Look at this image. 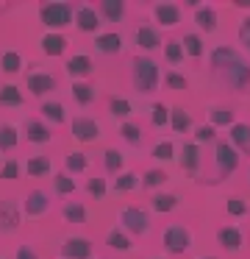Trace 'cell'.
Returning a JSON list of instances; mask_svg holds the SVG:
<instances>
[{"mask_svg":"<svg viewBox=\"0 0 250 259\" xmlns=\"http://www.w3.org/2000/svg\"><path fill=\"white\" fill-rule=\"evenodd\" d=\"M209 64H211V75H214L222 87H228L231 92H247L250 62L242 59L239 51H233V48H228V45H220V48L211 51Z\"/></svg>","mask_w":250,"mask_h":259,"instance_id":"6da1fadb","label":"cell"},{"mask_svg":"<svg viewBox=\"0 0 250 259\" xmlns=\"http://www.w3.org/2000/svg\"><path fill=\"white\" fill-rule=\"evenodd\" d=\"M239 162H242V156L236 148L228 140H217L211 148V170L200 179V184H222L239 170Z\"/></svg>","mask_w":250,"mask_h":259,"instance_id":"7a4b0ae2","label":"cell"},{"mask_svg":"<svg viewBox=\"0 0 250 259\" xmlns=\"http://www.w3.org/2000/svg\"><path fill=\"white\" fill-rule=\"evenodd\" d=\"M131 84L139 95H153L161 84V70L150 56H136L131 62Z\"/></svg>","mask_w":250,"mask_h":259,"instance_id":"3957f363","label":"cell"},{"mask_svg":"<svg viewBox=\"0 0 250 259\" xmlns=\"http://www.w3.org/2000/svg\"><path fill=\"white\" fill-rule=\"evenodd\" d=\"M72 17H75V3H42L39 6V20L50 28V34H59L61 28L72 25Z\"/></svg>","mask_w":250,"mask_h":259,"instance_id":"277c9868","label":"cell"},{"mask_svg":"<svg viewBox=\"0 0 250 259\" xmlns=\"http://www.w3.org/2000/svg\"><path fill=\"white\" fill-rule=\"evenodd\" d=\"M117 220H120V229L125 234H136V237L150 234V214L139 206H122Z\"/></svg>","mask_w":250,"mask_h":259,"instance_id":"5b68a950","label":"cell"},{"mask_svg":"<svg viewBox=\"0 0 250 259\" xmlns=\"http://www.w3.org/2000/svg\"><path fill=\"white\" fill-rule=\"evenodd\" d=\"M161 242H164V248L170 253H183L192 248V231L186 229L183 223H170L164 229V234H161Z\"/></svg>","mask_w":250,"mask_h":259,"instance_id":"8992f818","label":"cell"},{"mask_svg":"<svg viewBox=\"0 0 250 259\" xmlns=\"http://www.w3.org/2000/svg\"><path fill=\"white\" fill-rule=\"evenodd\" d=\"M70 131L78 142H83V145H92V142H97L100 137H103V125L94 117H89V114H78L70 123Z\"/></svg>","mask_w":250,"mask_h":259,"instance_id":"52a82bcc","label":"cell"},{"mask_svg":"<svg viewBox=\"0 0 250 259\" xmlns=\"http://www.w3.org/2000/svg\"><path fill=\"white\" fill-rule=\"evenodd\" d=\"M25 84H28V90H31V95L44 98L47 92L56 90V84H59V81H56L53 73L42 70L39 64H31V70H28V75H25Z\"/></svg>","mask_w":250,"mask_h":259,"instance_id":"ba28073f","label":"cell"},{"mask_svg":"<svg viewBox=\"0 0 250 259\" xmlns=\"http://www.w3.org/2000/svg\"><path fill=\"white\" fill-rule=\"evenodd\" d=\"M181 170L189 173L194 181L200 179V173H203V151H200L197 142H183V148H181Z\"/></svg>","mask_w":250,"mask_h":259,"instance_id":"9c48e42d","label":"cell"},{"mask_svg":"<svg viewBox=\"0 0 250 259\" xmlns=\"http://www.w3.org/2000/svg\"><path fill=\"white\" fill-rule=\"evenodd\" d=\"M20 229V203L14 198H0V237H9Z\"/></svg>","mask_w":250,"mask_h":259,"instance_id":"30bf717a","label":"cell"},{"mask_svg":"<svg viewBox=\"0 0 250 259\" xmlns=\"http://www.w3.org/2000/svg\"><path fill=\"white\" fill-rule=\"evenodd\" d=\"M75 25L78 31H83V34H97V28L103 25V20H100L97 9L92 6V3H78L75 6Z\"/></svg>","mask_w":250,"mask_h":259,"instance_id":"8fae6325","label":"cell"},{"mask_svg":"<svg viewBox=\"0 0 250 259\" xmlns=\"http://www.w3.org/2000/svg\"><path fill=\"white\" fill-rule=\"evenodd\" d=\"M133 42H136V48L144 53H153V51H159V48H164L159 25H139V28L133 31Z\"/></svg>","mask_w":250,"mask_h":259,"instance_id":"7c38bea8","label":"cell"},{"mask_svg":"<svg viewBox=\"0 0 250 259\" xmlns=\"http://www.w3.org/2000/svg\"><path fill=\"white\" fill-rule=\"evenodd\" d=\"M59 251L64 259H92V242L86 237H64Z\"/></svg>","mask_w":250,"mask_h":259,"instance_id":"4fadbf2b","label":"cell"},{"mask_svg":"<svg viewBox=\"0 0 250 259\" xmlns=\"http://www.w3.org/2000/svg\"><path fill=\"white\" fill-rule=\"evenodd\" d=\"M153 17L159 28H175L181 23V6L170 3V0H159V3H153Z\"/></svg>","mask_w":250,"mask_h":259,"instance_id":"5bb4252c","label":"cell"},{"mask_svg":"<svg viewBox=\"0 0 250 259\" xmlns=\"http://www.w3.org/2000/svg\"><path fill=\"white\" fill-rule=\"evenodd\" d=\"M217 242H220V248H225V251L239 253L244 248V234H242L239 226L228 223V226H220V229H217Z\"/></svg>","mask_w":250,"mask_h":259,"instance_id":"9a60e30c","label":"cell"},{"mask_svg":"<svg viewBox=\"0 0 250 259\" xmlns=\"http://www.w3.org/2000/svg\"><path fill=\"white\" fill-rule=\"evenodd\" d=\"M92 70H94V62H92V56H86V53H75V56H70V59H67V64H64V73L70 75L72 81L89 78Z\"/></svg>","mask_w":250,"mask_h":259,"instance_id":"2e32d148","label":"cell"},{"mask_svg":"<svg viewBox=\"0 0 250 259\" xmlns=\"http://www.w3.org/2000/svg\"><path fill=\"white\" fill-rule=\"evenodd\" d=\"M47 209H50V198H47V192L44 190H31L25 195V214L28 218H44L47 214Z\"/></svg>","mask_w":250,"mask_h":259,"instance_id":"e0dca14e","label":"cell"},{"mask_svg":"<svg viewBox=\"0 0 250 259\" xmlns=\"http://www.w3.org/2000/svg\"><path fill=\"white\" fill-rule=\"evenodd\" d=\"M194 6V23H197L200 31L206 34H214L217 31V9L209 6V3H192Z\"/></svg>","mask_w":250,"mask_h":259,"instance_id":"ac0fdd59","label":"cell"},{"mask_svg":"<svg viewBox=\"0 0 250 259\" xmlns=\"http://www.w3.org/2000/svg\"><path fill=\"white\" fill-rule=\"evenodd\" d=\"M25 137L28 142H33V145H47L50 140H53V131H50L47 123H42V120H25Z\"/></svg>","mask_w":250,"mask_h":259,"instance_id":"d6986e66","label":"cell"},{"mask_svg":"<svg viewBox=\"0 0 250 259\" xmlns=\"http://www.w3.org/2000/svg\"><path fill=\"white\" fill-rule=\"evenodd\" d=\"M94 9H97L103 23H120V20L125 17V3H122V0H100Z\"/></svg>","mask_w":250,"mask_h":259,"instance_id":"ffe728a7","label":"cell"},{"mask_svg":"<svg viewBox=\"0 0 250 259\" xmlns=\"http://www.w3.org/2000/svg\"><path fill=\"white\" fill-rule=\"evenodd\" d=\"M72 101L78 103V106H92L94 101H97V87L89 84V81H72Z\"/></svg>","mask_w":250,"mask_h":259,"instance_id":"44dd1931","label":"cell"},{"mask_svg":"<svg viewBox=\"0 0 250 259\" xmlns=\"http://www.w3.org/2000/svg\"><path fill=\"white\" fill-rule=\"evenodd\" d=\"M228 142L239 151V156H242V153L250 156V125L247 123H233L231 125V140Z\"/></svg>","mask_w":250,"mask_h":259,"instance_id":"7402d4cb","label":"cell"},{"mask_svg":"<svg viewBox=\"0 0 250 259\" xmlns=\"http://www.w3.org/2000/svg\"><path fill=\"white\" fill-rule=\"evenodd\" d=\"M94 51L103 53V56H117L122 51V36L120 34H97L94 36Z\"/></svg>","mask_w":250,"mask_h":259,"instance_id":"603a6c76","label":"cell"},{"mask_svg":"<svg viewBox=\"0 0 250 259\" xmlns=\"http://www.w3.org/2000/svg\"><path fill=\"white\" fill-rule=\"evenodd\" d=\"M209 120L211 128H231L236 123V112L231 106H211L209 109Z\"/></svg>","mask_w":250,"mask_h":259,"instance_id":"cb8c5ba5","label":"cell"},{"mask_svg":"<svg viewBox=\"0 0 250 259\" xmlns=\"http://www.w3.org/2000/svg\"><path fill=\"white\" fill-rule=\"evenodd\" d=\"M39 45H42L44 56H61L70 42H67V36H61V34H44L42 39H39Z\"/></svg>","mask_w":250,"mask_h":259,"instance_id":"d4e9b609","label":"cell"},{"mask_svg":"<svg viewBox=\"0 0 250 259\" xmlns=\"http://www.w3.org/2000/svg\"><path fill=\"white\" fill-rule=\"evenodd\" d=\"M192 125H194V123H192V114H189L183 106H172V109H170V128H172V131L183 134V131H189Z\"/></svg>","mask_w":250,"mask_h":259,"instance_id":"484cf974","label":"cell"},{"mask_svg":"<svg viewBox=\"0 0 250 259\" xmlns=\"http://www.w3.org/2000/svg\"><path fill=\"white\" fill-rule=\"evenodd\" d=\"M25 170H28L31 179H42V176H47L50 170H53V164H50V159L44 156V153H39V156H28Z\"/></svg>","mask_w":250,"mask_h":259,"instance_id":"4316f807","label":"cell"},{"mask_svg":"<svg viewBox=\"0 0 250 259\" xmlns=\"http://www.w3.org/2000/svg\"><path fill=\"white\" fill-rule=\"evenodd\" d=\"M61 214H64L67 223H75V226H83L86 223V206L81 201H67L61 206Z\"/></svg>","mask_w":250,"mask_h":259,"instance_id":"83f0119b","label":"cell"},{"mask_svg":"<svg viewBox=\"0 0 250 259\" xmlns=\"http://www.w3.org/2000/svg\"><path fill=\"white\" fill-rule=\"evenodd\" d=\"M86 167H89V159H86V153L83 151H70L64 156V170H67V176H72V173H86Z\"/></svg>","mask_w":250,"mask_h":259,"instance_id":"f1b7e54d","label":"cell"},{"mask_svg":"<svg viewBox=\"0 0 250 259\" xmlns=\"http://www.w3.org/2000/svg\"><path fill=\"white\" fill-rule=\"evenodd\" d=\"M20 142L17 137V125L14 123H0V153H11Z\"/></svg>","mask_w":250,"mask_h":259,"instance_id":"f546056e","label":"cell"},{"mask_svg":"<svg viewBox=\"0 0 250 259\" xmlns=\"http://www.w3.org/2000/svg\"><path fill=\"white\" fill-rule=\"evenodd\" d=\"M109 114L117 120V123H128V117L133 114L131 101H125V98H111V103H109Z\"/></svg>","mask_w":250,"mask_h":259,"instance_id":"4dcf8cb0","label":"cell"},{"mask_svg":"<svg viewBox=\"0 0 250 259\" xmlns=\"http://www.w3.org/2000/svg\"><path fill=\"white\" fill-rule=\"evenodd\" d=\"M0 70H3L6 75H14L22 70V56L14 51V48H9V51L0 53Z\"/></svg>","mask_w":250,"mask_h":259,"instance_id":"1f68e13d","label":"cell"},{"mask_svg":"<svg viewBox=\"0 0 250 259\" xmlns=\"http://www.w3.org/2000/svg\"><path fill=\"white\" fill-rule=\"evenodd\" d=\"M39 112H42V117L47 120V123H53V125H61V123L67 120V114H64V106H61L59 101H44Z\"/></svg>","mask_w":250,"mask_h":259,"instance_id":"d6a6232c","label":"cell"},{"mask_svg":"<svg viewBox=\"0 0 250 259\" xmlns=\"http://www.w3.org/2000/svg\"><path fill=\"white\" fill-rule=\"evenodd\" d=\"M183 59H186V53H183L181 39H167L164 42V62L170 64V67H178Z\"/></svg>","mask_w":250,"mask_h":259,"instance_id":"836d02e7","label":"cell"},{"mask_svg":"<svg viewBox=\"0 0 250 259\" xmlns=\"http://www.w3.org/2000/svg\"><path fill=\"white\" fill-rule=\"evenodd\" d=\"M106 245L114 248V251H131L133 242H131V237H128L120 226H117V229H111L109 234H106Z\"/></svg>","mask_w":250,"mask_h":259,"instance_id":"e575fe53","label":"cell"},{"mask_svg":"<svg viewBox=\"0 0 250 259\" xmlns=\"http://www.w3.org/2000/svg\"><path fill=\"white\" fill-rule=\"evenodd\" d=\"M103 167H106V173L120 176L122 167H125V153H120V151H114V148H109V151L103 153Z\"/></svg>","mask_w":250,"mask_h":259,"instance_id":"d590c367","label":"cell"},{"mask_svg":"<svg viewBox=\"0 0 250 259\" xmlns=\"http://www.w3.org/2000/svg\"><path fill=\"white\" fill-rule=\"evenodd\" d=\"M22 103H25V98H22V92L17 90L14 84H6V87H0V106L20 109Z\"/></svg>","mask_w":250,"mask_h":259,"instance_id":"8d00e7d4","label":"cell"},{"mask_svg":"<svg viewBox=\"0 0 250 259\" xmlns=\"http://www.w3.org/2000/svg\"><path fill=\"white\" fill-rule=\"evenodd\" d=\"M150 209L153 212H172V209H178V195H172V192H156L150 198Z\"/></svg>","mask_w":250,"mask_h":259,"instance_id":"74e56055","label":"cell"},{"mask_svg":"<svg viewBox=\"0 0 250 259\" xmlns=\"http://www.w3.org/2000/svg\"><path fill=\"white\" fill-rule=\"evenodd\" d=\"M181 45H183V53L192 56V59H200L206 53V45H203V39H200V34H183Z\"/></svg>","mask_w":250,"mask_h":259,"instance_id":"f35d334b","label":"cell"},{"mask_svg":"<svg viewBox=\"0 0 250 259\" xmlns=\"http://www.w3.org/2000/svg\"><path fill=\"white\" fill-rule=\"evenodd\" d=\"M139 184H142V179H139L136 173H131V170H122V173L114 179V190L117 192H131V190H136Z\"/></svg>","mask_w":250,"mask_h":259,"instance_id":"ab89813d","label":"cell"},{"mask_svg":"<svg viewBox=\"0 0 250 259\" xmlns=\"http://www.w3.org/2000/svg\"><path fill=\"white\" fill-rule=\"evenodd\" d=\"M167 181H170V176H167V170H161V167H150L147 173L142 176V187H144V190H156V187L167 184Z\"/></svg>","mask_w":250,"mask_h":259,"instance_id":"60d3db41","label":"cell"},{"mask_svg":"<svg viewBox=\"0 0 250 259\" xmlns=\"http://www.w3.org/2000/svg\"><path fill=\"white\" fill-rule=\"evenodd\" d=\"M120 134L128 145H142V137H144L142 128H139L136 123H131V120H128V123H120Z\"/></svg>","mask_w":250,"mask_h":259,"instance_id":"b9f144b4","label":"cell"},{"mask_svg":"<svg viewBox=\"0 0 250 259\" xmlns=\"http://www.w3.org/2000/svg\"><path fill=\"white\" fill-rule=\"evenodd\" d=\"M53 190H56V195H72L75 192V179L67 173L53 176Z\"/></svg>","mask_w":250,"mask_h":259,"instance_id":"7bdbcfd3","label":"cell"},{"mask_svg":"<svg viewBox=\"0 0 250 259\" xmlns=\"http://www.w3.org/2000/svg\"><path fill=\"white\" fill-rule=\"evenodd\" d=\"M225 212L231 214V218H244V214L250 212V206H247V201H244L242 195H231L228 203H225Z\"/></svg>","mask_w":250,"mask_h":259,"instance_id":"ee69618b","label":"cell"},{"mask_svg":"<svg viewBox=\"0 0 250 259\" xmlns=\"http://www.w3.org/2000/svg\"><path fill=\"white\" fill-rule=\"evenodd\" d=\"M150 123H153L156 128L170 125V109H167L164 103H153V106H150Z\"/></svg>","mask_w":250,"mask_h":259,"instance_id":"f6af8a7d","label":"cell"},{"mask_svg":"<svg viewBox=\"0 0 250 259\" xmlns=\"http://www.w3.org/2000/svg\"><path fill=\"white\" fill-rule=\"evenodd\" d=\"M150 156H153L156 162H172V159H175V145H172L170 140H164V142H159V145L153 148Z\"/></svg>","mask_w":250,"mask_h":259,"instance_id":"bcb514c9","label":"cell"},{"mask_svg":"<svg viewBox=\"0 0 250 259\" xmlns=\"http://www.w3.org/2000/svg\"><path fill=\"white\" fill-rule=\"evenodd\" d=\"M86 192H89L92 198H97V201H103V198L109 195L106 179H97V176H94V179H89V181H86Z\"/></svg>","mask_w":250,"mask_h":259,"instance_id":"7dc6e473","label":"cell"},{"mask_svg":"<svg viewBox=\"0 0 250 259\" xmlns=\"http://www.w3.org/2000/svg\"><path fill=\"white\" fill-rule=\"evenodd\" d=\"M0 179H6V181H17V179H20V162H17L14 156H9L3 162V167H0Z\"/></svg>","mask_w":250,"mask_h":259,"instance_id":"c3c4849f","label":"cell"},{"mask_svg":"<svg viewBox=\"0 0 250 259\" xmlns=\"http://www.w3.org/2000/svg\"><path fill=\"white\" fill-rule=\"evenodd\" d=\"M194 142H197V145H206V142L214 145V142H217V128H211L209 123L197 125V128H194Z\"/></svg>","mask_w":250,"mask_h":259,"instance_id":"681fc988","label":"cell"},{"mask_svg":"<svg viewBox=\"0 0 250 259\" xmlns=\"http://www.w3.org/2000/svg\"><path fill=\"white\" fill-rule=\"evenodd\" d=\"M164 84L170 87V90H186V75L175 73V70H167V73H164Z\"/></svg>","mask_w":250,"mask_h":259,"instance_id":"f907efd6","label":"cell"},{"mask_svg":"<svg viewBox=\"0 0 250 259\" xmlns=\"http://www.w3.org/2000/svg\"><path fill=\"white\" fill-rule=\"evenodd\" d=\"M239 42H242V45H244V51L250 53V17L244 20L242 25H239Z\"/></svg>","mask_w":250,"mask_h":259,"instance_id":"816d5d0a","label":"cell"},{"mask_svg":"<svg viewBox=\"0 0 250 259\" xmlns=\"http://www.w3.org/2000/svg\"><path fill=\"white\" fill-rule=\"evenodd\" d=\"M17 259H39V253L31 245H20L17 248Z\"/></svg>","mask_w":250,"mask_h":259,"instance_id":"f5cc1de1","label":"cell"},{"mask_svg":"<svg viewBox=\"0 0 250 259\" xmlns=\"http://www.w3.org/2000/svg\"><path fill=\"white\" fill-rule=\"evenodd\" d=\"M200 259H214V256H200Z\"/></svg>","mask_w":250,"mask_h":259,"instance_id":"db71d44e","label":"cell"},{"mask_svg":"<svg viewBox=\"0 0 250 259\" xmlns=\"http://www.w3.org/2000/svg\"><path fill=\"white\" fill-rule=\"evenodd\" d=\"M247 184H250V173H247Z\"/></svg>","mask_w":250,"mask_h":259,"instance_id":"11a10c76","label":"cell"},{"mask_svg":"<svg viewBox=\"0 0 250 259\" xmlns=\"http://www.w3.org/2000/svg\"><path fill=\"white\" fill-rule=\"evenodd\" d=\"M153 259H161V256H153Z\"/></svg>","mask_w":250,"mask_h":259,"instance_id":"9f6ffc18","label":"cell"},{"mask_svg":"<svg viewBox=\"0 0 250 259\" xmlns=\"http://www.w3.org/2000/svg\"><path fill=\"white\" fill-rule=\"evenodd\" d=\"M61 259H64V256H61Z\"/></svg>","mask_w":250,"mask_h":259,"instance_id":"6f0895ef","label":"cell"},{"mask_svg":"<svg viewBox=\"0 0 250 259\" xmlns=\"http://www.w3.org/2000/svg\"><path fill=\"white\" fill-rule=\"evenodd\" d=\"M0 259H3V256H0Z\"/></svg>","mask_w":250,"mask_h":259,"instance_id":"680465c9","label":"cell"}]
</instances>
